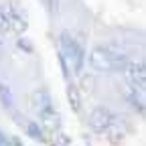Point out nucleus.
Returning a JSON list of instances; mask_svg holds the SVG:
<instances>
[{
	"label": "nucleus",
	"mask_w": 146,
	"mask_h": 146,
	"mask_svg": "<svg viewBox=\"0 0 146 146\" xmlns=\"http://www.w3.org/2000/svg\"><path fill=\"white\" fill-rule=\"evenodd\" d=\"M33 102H35V110L39 114V120H41V126L45 128V132H51L55 136L61 128V118H59V112L55 110L51 94L47 89H39L35 91Z\"/></svg>",
	"instance_id": "nucleus-2"
},
{
	"label": "nucleus",
	"mask_w": 146,
	"mask_h": 146,
	"mask_svg": "<svg viewBox=\"0 0 146 146\" xmlns=\"http://www.w3.org/2000/svg\"><path fill=\"white\" fill-rule=\"evenodd\" d=\"M0 104L6 112H14V96L6 83H0Z\"/></svg>",
	"instance_id": "nucleus-10"
},
{
	"label": "nucleus",
	"mask_w": 146,
	"mask_h": 146,
	"mask_svg": "<svg viewBox=\"0 0 146 146\" xmlns=\"http://www.w3.org/2000/svg\"><path fill=\"white\" fill-rule=\"evenodd\" d=\"M27 29V16H23L21 10H16L8 2H0V35H23Z\"/></svg>",
	"instance_id": "nucleus-4"
},
{
	"label": "nucleus",
	"mask_w": 146,
	"mask_h": 146,
	"mask_svg": "<svg viewBox=\"0 0 146 146\" xmlns=\"http://www.w3.org/2000/svg\"><path fill=\"white\" fill-rule=\"evenodd\" d=\"M122 71L126 75L128 85L138 89V91H144V87H146V67H144L142 61H136V59L134 61H128Z\"/></svg>",
	"instance_id": "nucleus-6"
},
{
	"label": "nucleus",
	"mask_w": 146,
	"mask_h": 146,
	"mask_svg": "<svg viewBox=\"0 0 146 146\" xmlns=\"http://www.w3.org/2000/svg\"><path fill=\"white\" fill-rule=\"evenodd\" d=\"M122 94H124V100L130 104V108L136 110L140 116H144V110H146V106H144V91H138V89H134L130 85H126Z\"/></svg>",
	"instance_id": "nucleus-7"
},
{
	"label": "nucleus",
	"mask_w": 146,
	"mask_h": 146,
	"mask_svg": "<svg viewBox=\"0 0 146 146\" xmlns=\"http://www.w3.org/2000/svg\"><path fill=\"white\" fill-rule=\"evenodd\" d=\"M0 51H2V39H0Z\"/></svg>",
	"instance_id": "nucleus-13"
},
{
	"label": "nucleus",
	"mask_w": 146,
	"mask_h": 146,
	"mask_svg": "<svg viewBox=\"0 0 146 146\" xmlns=\"http://www.w3.org/2000/svg\"><path fill=\"white\" fill-rule=\"evenodd\" d=\"M0 144H18V140H14V138H10L4 130H0Z\"/></svg>",
	"instance_id": "nucleus-12"
},
{
	"label": "nucleus",
	"mask_w": 146,
	"mask_h": 146,
	"mask_svg": "<svg viewBox=\"0 0 146 146\" xmlns=\"http://www.w3.org/2000/svg\"><path fill=\"white\" fill-rule=\"evenodd\" d=\"M87 63H89L91 71H96V73H120L124 69V65L128 63V57L110 47H94L89 51Z\"/></svg>",
	"instance_id": "nucleus-1"
},
{
	"label": "nucleus",
	"mask_w": 146,
	"mask_h": 146,
	"mask_svg": "<svg viewBox=\"0 0 146 146\" xmlns=\"http://www.w3.org/2000/svg\"><path fill=\"white\" fill-rule=\"evenodd\" d=\"M116 124H118L116 114L106 106H96L89 112V128L98 134H106L108 130H112Z\"/></svg>",
	"instance_id": "nucleus-5"
},
{
	"label": "nucleus",
	"mask_w": 146,
	"mask_h": 146,
	"mask_svg": "<svg viewBox=\"0 0 146 146\" xmlns=\"http://www.w3.org/2000/svg\"><path fill=\"white\" fill-rule=\"evenodd\" d=\"M16 122L18 124H23L27 128V134L33 138V140H39V142H47V134H45V128L39 124V122H35V120H27V118H18L16 116Z\"/></svg>",
	"instance_id": "nucleus-8"
},
{
	"label": "nucleus",
	"mask_w": 146,
	"mask_h": 146,
	"mask_svg": "<svg viewBox=\"0 0 146 146\" xmlns=\"http://www.w3.org/2000/svg\"><path fill=\"white\" fill-rule=\"evenodd\" d=\"M67 100H69V106H71L73 112H79L81 110V96H79L77 85L73 83V79L67 81Z\"/></svg>",
	"instance_id": "nucleus-9"
},
{
	"label": "nucleus",
	"mask_w": 146,
	"mask_h": 146,
	"mask_svg": "<svg viewBox=\"0 0 146 146\" xmlns=\"http://www.w3.org/2000/svg\"><path fill=\"white\" fill-rule=\"evenodd\" d=\"M59 53L67 61L69 69H73L75 75H81L83 65H85V49L69 31H63L59 35Z\"/></svg>",
	"instance_id": "nucleus-3"
},
{
	"label": "nucleus",
	"mask_w": 146,
	"mask_h": 146,
	"mask_svg": "<svg viewBox=\"0 0 146 146\" xmlns=\"http://www.w3.org/2000/svg\"><path fill=\"white\" fill-rule=\"evenodd\" d=\"M43 6L47 8L49 14H57L59 12V0H41Z\"/></svg>",
	"instance_id": "nucleus-11"
}]
</instances>
